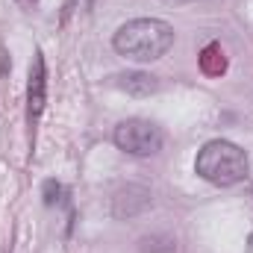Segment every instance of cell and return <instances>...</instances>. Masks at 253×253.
Returning a JSON list of instances; mask_svg holds the SVG:
<instances>
[{
	"label": "cell",
	"mask_w": 253,
	"mask_h": 253,
	"mask_svg": "<svg viewBox=\"0 0 253 253\" xmlns=\"http://www.w3.org/2000/svg\"><path fill=\"white\" fill-rule=\"evenodd\" d=\"M112 44L132 62H156L174 47V27L159 18H135L115 33Z\"/></svg>",
	"instance_id": "6da1fadb"
},
{
	"label": "cell",
	"mask_w": 253,
	"mask_h": 253,
	"mask_svg": "<svg viewBox=\"0 0 253 253\" xmlns=\"http://www.w3.org/2000/svg\"><path fill=\"white\" fill-rule=\"evenodd\" d=\"M194 171L212 186H236L248 177V153L227 138H212L200 147Z\"/></svg>",
	"instance_id": "7a4b0ae2"
},
{
	"label": "cell",
	"mask_w": 253,
	"mask_h": 253,
	"mask_svg": "<svg viewBox=\"0 0 253 253\" xmlns=\"http://www.w3.org/2000/svg\"><path fill=\"white\" fill-rule=\"evenodd\" d=\"M115 144L129 156H153L162 150V129L150 121L129 118L115 126Z\"/></svg>",
	"instance_id": "3957f363"
},
{
	"label": "cell",
	"mask_w": 253,
	"mask_h": 253,
	"mask_svg": "<svg viewBox=\"0 0 253 253\" xmlns=\"http://www.w3.org/2000/svg\"><path fill=\"white\" fill-rule=\"evenodd\" d=\"M47 103V65H44V53L36 50L33 65H30V83H27V121L30 126H36V121L42 118Z\"/></svg>",
	"instance_id": "277c9868"
},
{
	"label": "cell",
	"mask_w": 253,
	"mask_h": 253,
	"mask_svg": "<svg viewBox=\"0 0 253 253\" xmlns=\"http://www.w3.org/2000/svg\"><path fill=\"white\" fill-rule=\"evenodd\" d=\"M112 83H115L118 88H124L126 94H135V97H147V94H153V91L159 88L156 77H150V74H141V71L118 74V77H112Z\"/></svg>",
	"instance_id": "5b68a950"
},
{
	"label": "cell",
	"mask_w": 253,
	"mask_h": 253,
	"mask_svg": "<svg viewBox=\"0 0 253 253\" xmlns=\"http://www.w3.org/2000/svg\"><path fill=\"white\" fill-rule=\"evenodd\" d=\"M197 59H200V71H203L206 77H221V74H227V53H224V47H221L218 42L206 44Z\"/></svg>",
	"instance_id": "8992f818"
},
{
	"label": "cell",
	"mask_w": 253,
	"mask_h": 253,
	"mask_svg": "<svg viewBox=\"0 0 253 253\" xmlns=\"http://www.w3.org/2000/svg\"><path fill=\"white\" fill-rule=\"evenodd\" d=\"M59 200H62V186H59L56 180H47V183H44V203L53 206V203H59Z\"/></svg>",
	"instance_id": "52a82bcc"
},
{
	"label": "cell",
	"mask_w": 253,
	"mask_h": 253,
	"mask_svg": "<svg viewBox=\"0 0 253 253\" xmlns=\"http://www.w3.org/2000/svg\"><path fill=\"white\" fill-rule=\"evenodd\" d=\"M15 3H18L24 12H30V9H36V6H39V0H15Z\"/></svg>",
	"instance_id": "ba28073f"
},
{
	"label": "cell",
	"mask_w": 253,
	"mask_h": 253,
	"mask_svg": "<svg viewBox=\"0 0 253 253\" xmlns=\"http://www.w3.org/2000/svg\"><path fill=\"white\" fill-rule=\"evenodd\" d=\"M165 3H194V0H165Z\"/></svg>",
	"instance_id": "9c48e42d"
},
{
	"label": "cell",
	"mask_w": 253,
	"mask_h": 253,
	"mask_svg": "<svg viewBox=\"0 0 253 253\" xmlns=\"http://www.w3.org/2000/svg\"><path fill=\"white\" fill-rule=\"evenodd\" d=\"M248 251L253 253V236H251V239H248Z\"/></svg>",
	"instance_id": "30bf717a"
},
{
	"label": "cell",
	"mask_w": 253,
	"mask_h": 253,
	"mask_svg": "<svg viewBox=\"0 0 253 253\" xmlns=\"http://www.w3.org/2000/svg\"><path fill=\"white\" fill-rule=\"evenodd\" d=\"M91 3H94V0H88V6H91Z\"/></svg>",
	"instance_id": "8fae6325"
}]
</instances>
